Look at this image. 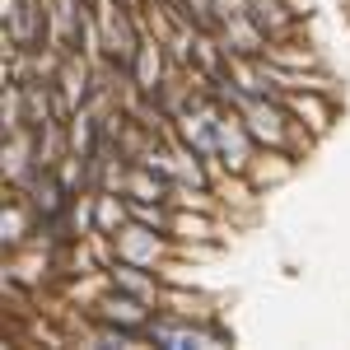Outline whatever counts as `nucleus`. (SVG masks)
<instances>
[{
  "label": "nucleus",
  "mask_w": 350,
  "mask_h": 350,
  "mask_svg": "<svg viewBox=\"0 0 350 350\" xmlns=\"http://www.w3.org/2000/svg\"><path fill=\"white\" fill-rule=\"evenodd\" d=\"M159 308H150V304H140V299L122 295V290H98L94 299H84L80 304V318L84 323H108V327H126V332H140L145 336V323L154 318Z\"/></svg>",
  "instance_id": "1"
},
{
  "label": "nucleus",
  "mask_w": 350,
  "mask_h": 350,
  "mask_svg": "<svg viewBox=\"0 0 350 350\" xmlns=\"http://www.w3.org/2000/svg\"><path fill=\"white\" fill-rule=\"evenodd\" d=\"M103 285H108V290H122V295H131V299H140V304H150V308H163L168 275H163V271H150V267H135V262L112 257L108 267H103Z\"/></svg>",
  "instance_id": "2"
},
{
  "label": "nucleus",
  "mask_w": 350,
  "mask_h": 350,
  "mask_svg": "<svg viewBox=\"0 0 350 350\" xmlns=\"http://www.w3.org/2000/svg\"><path fill=\"white\" fill-rule=\"evenodd\" d=\"M243 14L262 28V38H267V42L295 38L299 19H304V10H299L295 0H243Z\"/></svg>",
  "instance_id": "3"
},
{
  "label": "nucleus",
  "mask_w": 350,
  "mask_h": 350,
  "mask_svg": "<svg viewBox=\"0 0 350 350\" xmlns=\"http://www.w3.org/2000/svg\"><path fill=\"white\" fill-rule=\"evenodd\" d=\"M126 219H131V201H126V191H117V187H94V191H89V234L112 239Z\"/></svg>",
  "instance_id": "4"
},
{
  "label": "nucleus",
  "mask_w": 350,
  "mask_h": 350,
  "mask_svg": "<svg viewBox=\"0 0 350 350\" xmlns=\"http://www.w3.org/2000/svg\"><path fill=\"white\" fill-rule=\"evenodd\" d=\"M295 168H299V159L285 154V150H257V159H252V168L243 178H247V187L257 191V196H267V191L285 187L295 178Z\"/></svg>",
  "instance_id": "5"
}]
</instances>
